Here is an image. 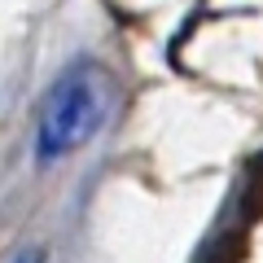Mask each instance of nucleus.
I'll return each instance as SVG.
<instances>
[{
	"mask_svg": "<svg viewBox=\"0 0 263 263\" xmlns=\"http://www.w3.org/2000/svg\"><path fill=\"white\" fill-rule=\"evenodd\" d=\"M119 84L101 62H75L53 79L35 127V162H62L110 123Z\"/></svg>",
	"mask_w": 263,
	"mask_h": 263,
	"instance_id": "nucleus-1",
	"label": "nucleus"
},
{
	"mask_svg": "<svg viewBox=\"0 0 263 263\" xmlns=\"http://www.w3.org/2000/svg\"><path fill=\"white\" fill-rule=\"evenodd\" d=\"M13 263H48V259H44V250H22Z\"/></svg>",
	"mask_w": 263,
	"mask_h": 263,
	"instance_id": "nucleus-2",
	"label": "nucleus"
}]
</instances>
